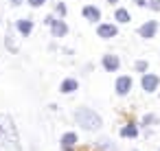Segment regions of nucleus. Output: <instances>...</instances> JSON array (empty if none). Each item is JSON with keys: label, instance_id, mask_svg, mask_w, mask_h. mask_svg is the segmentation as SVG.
Returning <instances> with one entry per match:
<instances>
[{"label": "nucleus", "instance_id": "1a4fd4ad", "mask_svg": "<svg viewBox=\"0 0 160 151\" xmlns=\"http://www.w3.org/2000/svg\"><path fill=\"white\" fill-rule=\"evenodd\" d=\"M97 33H99V37L110 40V37H114V35H116V27H114V24H101V27L97 29Z\"/></svg>", "mask_w": 160, "mask_h": 151}, {"label": "nucleus", "instance_id": "aec40b11", "mask_svg": "<svg viewBox=\"0 0 160 151\" xmlns=\"http://www.w3.org/2000/svg\"><path fill=\"white\" fill-rule=\"evenodd\" d=\"M108 2H110V5H116V2H118V0H108Z\"/></svg>", "mask_w": 160, "mask_h": 151}, {"label": "nucleus", "instance_id": "2eb2a0df", "mask_svg": "<svg viewBox=\"0 0 160 151\" xmlns=\"http://www.w3.org/2000/svg\"><path fill=\"white\" fill-rule=\"evenodd\" d=\"M151 123H158V118H156L153 114H147V116L142 118V125H151Z\"/></svg>", "mask_w": 160, "mask_h": 151}, {"label": "nucleus", "instance_id": "39448f33", "mask_svg": "<svg viewBox=\"0 0 160 151\" xmlns=\"http://www.w3.org/2000/svg\"><path fill=\"white\" fill-rule=\"evenodd\" d=\"M156 31H158V24L153 22V20H149V22H145L140 29H138V33H140V37H145V40H151L153 35H156Z\"/></svg>", "mask_w": 160, "mask_h": 151}, {"label": "nucleus", "instance_id": "20e7f679", "mask_svg": "<svg viewBox=\"0 0 160 151\" xmlns=\"http://www.w3.org/2000/svg\"><path fill=\"white\" fill-rule=\"evenodd\" d=\"M46 24H51V29H53V35H55V37H62V35H66V31H68L66 22L55 20V18H46Z\"/></svg>", "mask_w": 160, "mask_h": 151}, {"label": "nucleus", "instance_id": "f257e3e1", "mask_svg": "<svg viewBox=\"0 0 160 151\" xmlns=\"http://www.w3.org/2000/svg\"><path fill=\"white\" fill-rule=\"evenodd\" d=\"M0 140L11 149H20V136H18V127L13 123V118L9 114H0Z\"/></svg>", "mask_w": 160, "mask_h": 151}, {"label": "nucleus", "instance_id": "ddd939ff", "mask_svg": "<svg viewBox=\"0 0 160 151\" xmlns=\"http://www.w3.org/2000/svg\"><path fill=\"white\" fill-rule=\"evenodd\" d=\"M18 31H20L22 35H29V33L33 31V24H31L29 20H20V22H18Z\"/></svg>", "mask_w": 160, "mask_h": 151}, {"label": "nucleus", "instance_id": "f3484780", "mask_svg": "<svg viewBox=\"0 0 160 151\" xmlns=\"http://www.w3.org/2000/svg\"><path fill=\"white\" fill-rule=\"evenodd\" d=\"M149 7H151L153 11H160V0H151V2H149Z\"/></svg>", "mask_w": 160, "mask_h": 151}, {"label": "nucleus", "instance_id": "7ed1b4c3", "mask_svg": "<svg viewBox=\"0 0 160 151\" xmlns=\"http://www.w3.org/2000/svg\"><path fill=\"white\" fill-rule=\"evenodd\" d=\"M140 85H142L145 92H156L158 85H160V77H158V75H142Z\"/></svg>", "mask_w": 160, "mask_h": 151}, {"label": "nucleus", "instance_id": "4468645a", "mask_svg": "<svg viewBox=\"0 0 160 151\" xmlns=\"http://www.w3.org/2000/svg\"><path fill=\"white\" fill-rule=\"evenodd\" d=\"M118 22H129V13L125 9H116V16H114Z\"/></svg>", "mask_w": 160, "mask_h": 151}, {"label": "nucleus", "instance_id": "9b49d317", "mask_svg": "<svg viewBox=\"0 0 160 151\" xmlns=\"http://www.w3.org/2000/svg\"><path fill=\"white\" fill-rule=\"evenodd\" d=\"M77 85H79V83H77L75 79H64V81H62V85H59V90H62L64 94H70V92H75V90H77Z\"/></svg>", "mask_w": 160, "mask_h": 151}, {"label": "nucleus", "instance_id": "412c9836", "mask_svg": "<svg viewBox=\"0 0 160 151\" xmlns=\"http://www.w3.org/2000/svg\"><path fill=\"white\" fill-rule=\"evenodd\" d=\"M11 2H13V5H20V2H22V0H11Z\"/></svg>", "mask_w": 160, "mask_h": 151}, {"label": "nucleus", "instance_id": "f03ea898", "mask_svg": "<svg viewBox=\"0 0 160 151\" xmlns=\"http://www.w3.org/2000/svg\"><path fill=\"white\" fill-rule=\"evenodd\" d=\"M75 120H77V125H81V127L88 129V131H97V129H101V125H103L101 116H99L94 110H90V107H79V110H75Z\"/></svg>", "mask_w": 160, "mask_h": 151}, {"label": "nucleus", "instance_id": "6e6552de", "mask_svg": "<svg viewBox=\"0 0 160 151\" xmlns=\"http://www.w3.org/2000/svg\"><path fill=\"white\" fill-rule=\"evenodd\" d=\"M75 142H77V134L68 131V134L62 136V149H64V151H72V149H75Z\"/></svg>", "mask_w": 160, "mask_h": 151}, {"label": "nucleus", "instance_id": "423d86ee", "mask_svg": "<svg viewBox=\"0 0 160 151\" xmlns=\"http://www.w3.org/2000/svg\"><path fill=\"white\" fill-rule=\"evenodd\" d=\"M129 90H132V79L129 77H118L116 79V94L125 96V94H129Z\"/></svg>", "mask_w": 160, "mask_h": 151}, {"label": "nucleus", "instance_id": "f8f14e48", "mask_svg": "<svg viewBox=\"0 0 160 151\" xmlns=\"http://www.w3.org/2000/svg\"><path fill=\"white\" fill-rule=\"evenodd\" d=\"M121 136H123V138H136V136H138V127H136V125H125V127L121 129Z\"/></svg>", "mask_w": 160, "mask_h": 151}, {"label": "nucleus", "instance_id": "9d476101", "mask_svg": "<svg viewBox=\"0 0 160 151\" xmlns=\"http://www.w3.org/2000/svg\"><path fill=\"white\" fill-rule=\"evenodd\" d=\"M83 18L86 20H90V22H97V20H101V11L97 9V7H83Z\"/></svg>", "mask_w": 160, "mask_h": 151}, {"label": "nucleus", "instance_id": "dca6fc26", "mask_svg": "<svg viewBox=\"0 0 160 151\" xmlns=\"http://www.w3.org/2000/svg\"><path fill=\"white\" fill-rule=\"evenodd\" d=\"M136 70L145 75V70H147V61H136Z\"/></svg>", "mask_w": 160, "mask_h": 151}, {"label": "nucleus", "instance_id": "a211bd4d", "mask_svg": "<svg viewBox=\"0 0 160 151\" xmlns=\"http://www.w3.org/2000/svg\"><path fill=\"white\" fill-rule=\"evenodd\" d=\"M44 2H46V0H29V5H31V7H42Z\"/></svg>", "mask_w": 160, "mask_h": 151}, {"label": "nucleus", "instance_id": "0eeeda50", "mask_svg": "<svg viewBox=\"0 0 160 151\" xmlns=\"http://www.w3.org/2000/svg\"><path fill=\"white\" fill-rule=\"evenodd\" d=\"M118 66H121V61H118L116 55H105V57H103V68H105L108 72H116Z\"/></svg>", "mask_w": 160, "mask_h": 151}, {"label": "nucleus", "instance_id": "6ab92c4d", "mask_svg": "<svg viewBox=\"0 0 160 151\" xmlns=\"http://www.w3.org/2000/svg\"><path fill=\"white\" fill-rule=\"evenodd\" d=\"M136 5H138V7H145V5H147V0H136Z\"/></svg>", "mask_w": 160, "mask_h": 151}]
</instances>
